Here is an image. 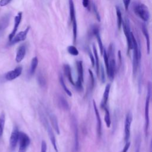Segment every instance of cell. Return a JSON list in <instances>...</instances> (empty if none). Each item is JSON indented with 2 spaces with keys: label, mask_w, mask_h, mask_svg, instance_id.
<instances>
[{
  "label": "cell",
  "mask_w": 152,
  "mask_h": 152,
  "mask_svg": "<svg viewBox=\"0 0 152 152\" xmlns=\"http://www.w3.org/2000/svg\"><path fill=\"white\" fill-rule=\"evenodd\" d=\"M140 142H138V144L137 145V148H136V151L135 152H140Z\"/></svg>",
  "instance_id": "cell-42"
},
{
  "label": "cell",
  "mask_w": 152,
  "mask_h": 152,
  "mask_svg": "<svg viewBox=\"0 0 152 152\" xmlns=\"http://www.w3.org/2000/svg\"><path fill=\"white\" fill-rule=\"evenodd\" d=\"M88 72L90 75V82H91V88H93L94 87V75L91 71V69H88Z\"/></svg>",
  "instance_id": "cell-36"
},
{
  "label": "cell",
  "mask_w": 152,
  "mask_h": 152,
  "mask_svg": "<svg viewBox=\"0 0 152 152\" xmlns=\"http://www.w3.org/2000/svg\"><path fill=\"white\" fill-rule=\"evenodd\" d=\"M22 19V12H19L17 15L14 18V28L12 29V31H11V33L9 35V40L10 41L12 39V38L15 36V33H17L18 27L21 23Z\"/></svg>",
  "instance_id": "cell-14"
},
{
  "label": "cell",
  "mask_w": 152,
  "mask_h": 152,
  "mask_svg": "<svg viewBox=\"0 0 152 152\" xmlns=\"http://www.w3.org/2000/svg\"><path fill=\"white\" fill-rule=\"evenodd\" d=\"M131 40L132 43V50H133V58H132V72L134 76H135L138 68L141 63V52L140 43L136 40L134 35L131 33Z\"/></svg>",
  "instance_id": "cell-1"
},
{
  "label": "cell",
  "mask_w": 152,
  "mask_h": 152,
  "mask_svg": "<svg viewBox=\"0 0 152 152\" xmlns=\"http://www.w3.org/2000/svg\"><path fill=\"white\" fill-rule=\"evenodd\" d=\"M18 140L20 142L18 152H26L27 148L30 143L29 137L26 133L20 132Z\"/></svg>",
  "instance_id": "cell-6"
},
{
  "label": "cell",
  "mask_w": 152,
  "mask_h": 152,
  "mask_svg": "<svg viewBox=\"0 0 152 152\" xmlns=\"http://www.w3.org/2000/svg\"><path fill=\"white\" fill-rule=\"evenodd\" d=\"M93 11H94V13L95 14V16L97 20L98 21H100V14H99V12L98 11V10H97V6L96 5V4L94 3L93 4Z\"/></svg>",
  "instance_id": "cell-34"
},
{
  "label": "cell",
  "mask_w": 152,
  "mask_h": 152,
  "mask_svg": "<svg viewBox=\"0 0 152 152\" xmlns=\"http://www.w3.org/2000/svg\"><path fill=\"white\" fill-rule=\"evenodd\" d=\"M22 72V67L17 66L14 69L8 72L5 75V78L8 81L13 80L18 77Z\"/></svg>",
  "instance_id": "cell-12"
},
{
  "label": "cell",
  "mask_w": 152,
  "mask_h": 152,
  "mask_svg": "<svg viewBox=\"0 0 152 152\" xmlns=\"http://www.w3.org/2000/svg\"><path fill=\"white\" fill-rule=\"evenodd\" d=\"M69 17L70 21L72 22L75 18V11L73 0H69Z\"/></svg>",
  "instance_id": "cell-23"
},
{
  "label": "cell",
  "mask_w": 152,
  "mask_h": 152,
  "mask_svg": "<svg viewBox=\"0 0 152 152\" xmlns=\"http://www.w3.org/2000/svg\"><path fill=\"white\" fill-rule=\"evenodd\" d=\"M26 52V46L24 45H21L19 47L17 50L16 56H15V61L18 63L20 62L24 58Z\"/></svg>",
  "instance_id": "cell-15"
},
{
  "label": "cell",
  "mask_w": 152,
  "mask_h": 152,
  "mask_svg": "<svg viewBox=\"0 0 152 152\" xmlns=\"http://www.w3.org/2000/svg\"><path fill=\"white\" fill-rule=\"evenodd\" d=\"M110 89V84H107L105 87L104 93L103 94V98H102V103H101V107L102 108H104V107L106 106V104H107V100L109 99Z\"/></svg>",
  "instance_id": "cell-17"
},
{
  "label": "cell",
  "mask_w": 152,
  "mask_h": 152,
  "mask_svg": "<svg viewBox=\"0 0 152 152\" xmlns=\"http://www.w3.org/2000/svg\"><path fill=\"white\" fill-rule=\"evenodd\" d=\"M123 25V30L125 34V36L126 37V43H127V52L128 53H129L130 50H132V43H131V30H130V26H129V20L127 18L125 19V21L122 22Z\"/></svg>",
  "instance_id": "cell-7"
},
{
  "label": "cell",
  "mask_w": 152,
  "mask_h": 152,
  "mask_svg": "<svg viewBox=\"0 0 152 152\" xmlns=\"http://www.w3.org/2000/svg\"><path fill=\"white\" fill-rule=\"evenodd\" d=\"M134 11L144 21H147L150 19V12L147 7L141 3H138L134 6Z\"/></svg>",
  "instance_id": "cell-4"
},
{
  "label": "cell",
  "mask_w": 152,
  "mask_h": 152,
  "mask_svg": "<svg viewBox=\"0 0 152 152\" xmlns=\"http://www.w3.org/2000/svg\"><path fill=\"white\" fill-rule=\"evenodd\" d=\"M11 0H0V6L4 7L8 5Z\"/></svg>",
  "instance_id": "cell-39"
},
{
  "label": "cell",
  "mask_w": 152,
  "mask_h": 152,
  "mask_svg": "<svg viewBox=\"0 0 152 152\" xmlns=\"http://www.w3.org/2000/svg\"><path fill=\"white\" fill-rule=\"evenodd\" d=\"M67 51L70 55L73 56H77L79 54L78 49L74 46L72 45H70L67 47Z\"/></svg>",
  "instance_id": "cell-31"
},
{
  "label": "cell",
  "mask_w": 152,
  "mask_h": 152,
  "mask_svg": "<svg viewBox=\"0 0 152 152\" xmlns=\"http://www.w3.org/2000/svg\"><path fill=\"white\" fill-rule=\"evenodd\" d=\"M71 125L74 135V148L75 150H78L79 148V142H78V126L77 122L74 116L72 117L71 119Z\"/></svg>",
  "instance_id": "cell-10"
},
{
  "label": "cell",
  "mask_w": 152,
  "mask_h": 152,
  "mask_svg": "<svg viewBox=\"0 0 152 152\" xmlns=\"http://www.w3.org/2000/svg\"><path fill=\"white\" fill-rule=\"evenodd\" d=\"M77 72H78L77 80H79L83 83V81H84V72H83V62L81 61H77Z\"/></svg>",
  "instance_id": "cell-19"
},
{
  "label": "cell",
  "mask_w": 152,
  "mask_h": 152,
  "mask_svg": "<svg viewBox=\"0 0 152 152\" xmlns=\"http://www.w3.org/2000/svg\"><path fill=\"white\" fill-rule=\"evenodd\" d=\"M132 121V115L131 112H128L126 113L125 121V128H124V133H125V141L126 142L128 141L130 138L131 134V125Z\"/></svg>",
  "instance_id": "cell-8"
},
{
  "label": "cell",
  "mask_w": 152,
  "mask_h": 152,
  "mask_svg": "<svg viewBox=\"0 0 152 152\" xmlns=\"http://www.w3.org/2000/svg\"><path fill=\"white\" fill-rule=\"evenodd\" d=\"M141 30L145 37V40H146V46H147V53L149 54L150 52V36L148 34V30L147 28V27L145 24H142L141 26Z\"/></svg>",
  "instance_id": "cell-18"
},
{
  "label": "cell",
  "mask_w": 152,
  "mask_h": 152,
  "mask_svg": "<svg viewBox=\"0 0 152 152\" xmlns=\"http://www.w3.org/2000/svg\"><path fill=\"white\" fill-rule=\"evenodd\" d=\"M5 122V115L4 112H2L0 115V135L3 133Z\"/></svg>",
  "instance_id": "cell-29"
},
{
  "label": "cell",
  "mask_w": 152,
  "mask_h": 152,
  "mask_svg": "<svg viewBox=\"0 0 152 152\" xmlns=\"http://www.w3.org/2000/svg\"><path fill=\"white\" fill-rule=\"evenodd\" d=\"M37 81L39 83V84L42 87H44L46 84V80L41 74H39L37 75Z\"/></svg>",
  "instance_id": "cell-32"
},
{
  "label": "cell",
  "mask_w": 152,
  "mask_h": 152,
  "mask_svg": "<svg viewBox=\"0 0 152 152\" xmlns=\"http://www.w3.org/2000/svg\"><path fill=\"white\" fill-rule=\"evenodd\" d=\"M99 74H100V80L102 83H104L105 82V75H104V68L102 65H101V66L100 67L99 69Z\"/></svg>",
  "instance_id": "cell-33"
},
{
  "label": "cell",
  "mask_w": 152,
  "mask_h": 152,
  "mask_svg": "<svg viewBox=\"0 0 152 152\" xmlns=\"http://www.w3.org/2000/svg\"><path fill=\"white\" fill-rule=\"evenodd\" d=\"M40 118H41V121L43 122V124L45 126V128H46L47 132L48 134L49 139L50 140L51 144L53 145V147L54 148V150L55 152H58V148H57V145H56V139H55V137L54 135L53 132L52 131V129L51 128V126H50L49 123L48 121L47 118L45 116V115L42 113L40 114Z\"/></svg>",
  "instance_id": "cell-5"
},
{
  "label": "cell",
  "mask_w": 152,
  "mask_h": 152,
  "mask_svg": "<svg viewBox=\"0 0 152 152\" xmlns=\"http://www.w3.org/2000/svg\"><path fill=\"white\" fill-rule=\"evenodd\" d=\"M130 145H131V142H130L129 141H127V142H126V144H125V146H124V148H123L122 152H127L128 150V149H129V147H130Z\"/></svg>",
  "instance_id": "cell-38"
},
{
  "label": "cell",
  "mask_w": 152,
  "mask_h": 152,
  "mask_svg": "<svg viewBox=\"0 0 152 152\" xmlns=\"http://www.w3.org/2000/svg\"><path fill=\"white\" fill-rule=\"evenodd\" d=\"M37 65H38V59L36 56H35L31 59L30 68V75H33L34 73V72L36 69V68L37 66Z\"/></svg>",
  "instance_id": "cell-25"
},
{
  "label": "cell",
  "mask_w": 152,
  "mask_h": 152,
  "mask_svg": "<svg viewBox=\"0 0 152 152\" xmlns=\"http://www.w3.org/2000/svg\"><path fill=\"white\" fill-rule=\"evenodd\" d=\"M30 30V27L28 26L24 30L19 32L18 34H15V36L12 38V39L10 41V45H14L18 42L24 40L26 39L27 35Z\"/></svg>",
  "instance_id": "cell-9"
},
{
  "label": "cell",
  "mask_w": 152,
  "mask_h": 152,
  "mask_svg": "<svg viewBox=\"0 0 152 152\" xmlns=\"http://www.w3.org/2000/svg\"><path fill=\"white\" fill-rule=\"evenodd\" d=\"M48 115L53 129H55L56 132L59 135L60 134V130H59V127L58 122V119L56 116L52 112H49Z\"/></svg>",
  "instance_id": "cell-16"
},
{
  "label": "cell",
  "mask_w": 152,
  "mask_h": 152,
  "mask_svg": "<svg viewBox=\"0 0 152 152\" xmlns=\"http://www.w3.org/2000/svg\"><path fill=\"white\" fill-rule=\"evenodd\" d=\"M59 82H60V84H61V86L62 87V88H63V90H64V91L66 93V94L69 96V97H71L72 96V93L70 91V90L67 88V87L65 85V81L64 80V78L62 76V75H59Z\"/></svg>",
  "instance_id": "cell-27"
},
{
  "label": "cell",
  "mask_w": 152,
  "mask_h": 152,
  "mask_svg": "<svg viewBox=\"0 0 152 152\" xmlns=\"http://www.w3.org/2000/svg\"><path fill=\"white\" fill-rule=\"evenodd\" d=\"M93 55L94 58V62H95V66L96 69V73L97 76L99 77V69H100V65H99V56H98V53L97 51V49L95 46V45L93 44Z\"/></svg>",
  "instance_id": "cell-22"
},
{
  "label": "cell",
  "mask_w": 152,
  "mask_h": 152,
  "mask_svg": "<svg viewBox=\"0 0 152 152\" xmlns=\"http://www.w3.org/2000/svg\"><path fill=\"white\" fill-rule=\"evenodd\" d=\"M87 52H88V54L89 55V57H90V61H91V65L93 67L95 65V62H94V55H93V53H91V52L90 51V49L88 48L87 49Z\"/></svg>",
  "instance_id": "cell-35"
},
{
  "label": "cell",
  "mask_w": 152,
  "mask_h": 152,
  "mask_svg": "<svg viewBox=\"0 0 152 152\" xmlns=\"http://www.w3.org/2000/svg\"><path fill=\"white\" fill-rule=\"evenodd\" d=\"M47 150V145L45 141L43 140L41 142V150L40 152H46Z\"/></svg>",
  "instance_id": "cell-37"
},
{
  "label": "cell",
  "mask_w": 152,
  "mask_h": 152,
  "mask_svg": "<svg viewBox=\"0 0 152 152\" xmlns=\"http://www.w3.org/2000/svg\"><path fill=\"white\" fill-rule=\"evenodd\" d=\"M72 33H73V42L74 43H76L77 37V20H74L72 22Z\"/></svg>",
  "instance_id": "cell-28"
},
{
  "label": "cell",
  "mask_w": 152,
  "mask_h": 152,
  "mask_svg": "<svg viewBox=\"0 0 152 152\" xmlns=\"http://www.w3.org/2000/svg\"><path fill=\"white\" fill-rule=\"evenodd\" d=\"M94 36L97 39L98 45H99V49H100V54L102 55H103V50H104V47H103V43H102V39H101V37H100V33L97 32V33H96Z\"/></svg>",
  "instance_id": "cell-30"
},
{
  "label": "cell",
  "mask_w": 152,
  "mask_h": 152,
  "mask_svg": "<svg viewBox=\"0 0 152 152\" xmlns=\"http://www.w3.org/2000/svg\"><path fill=\"white\" fill-rule=\"evenodd\" d=\"M0 136H1V135H0Z\"/></svg>",
  "instance_id": "cell-43"
},
{
  "label": "cell",
  "mask_w": 152,
  "mask_h": 152,
  "mask_svg": "<svg viewBox=\"0 0 152 152\" xmlns=\"http://www.w3.org/2000/svg\"><path fill=\"white\" fill-rule=\"evenodd\" d=\"M58 103L59 106L65 110H69L70 109L69 105L66 100L62 96H59L58 98Z\"/></svg>",
  "instance_id": "cell-21"
},
{
  "label": "cell",
  "mask_w": 152,
  "mask_h": 152,
  "mask_svg": "<svg viewBox=\"0 0 152 152\" xmlns=\"http://www.w3.org/2000/svg\"><path fill=\"white\" fill-rule=\"evenodd\" d=\"M123 1V3H124V7H125V9L126 10H127L128 9V7H129V5L130 4V2H131V0H122Z\"/></svg>",
  "instance_id": "cell-41"
},
{
  "label": "cell",
  "mask_w": 152,
  "mask_h": 152,
  "mask_svg": "<svg viewBox=\"0 0 152 152\" xmlns=\"http://www.w3.org/2000/svg\"><path fill=\"white\" fill-rule=\"evenodd\" d=\"M19 133L20 132L18 128H15L11 134L10 138V144L12 150H14L17 145L19 139Z\"/></svg>",
  "instance_id": "cell-13"
},
{
  "label": "cell",
  "mask_w": 152,
  "mask_h": 152,
  "mask_svg": "<svg viewBox=\"0 0 152 152\" xmlns=\"http://www.w3.org/2000/svg\"><path fill=\"white\" fill-rule=\"evenodd\" d=\"M64 70L65 76L67 77L68 81L72 85H74V81L73 80L72 77V73H71V69L70 66L68 64H65L64 65Z\"/></svg>",
  "instance_id": "cell-20"
},
{
  "label": "cell",
  "mask_w": 152,
  "mask_h": 152,
  "mask_svg": "<svg viewBox=\"0 0 152 152\" xmlns=\"http://www.w3.org/2000/svg\"><path fill=\"white\" fill-rule=\"evenodd\" d=\"M82 4L84 8H88L90 5V0H82Z\"/></svg>",
  "instance_id": "cell-40"
},
{
  "label": "cell",
  "mask_w": 152,
  "mask_h": 152,
  "mask_svg": "<svg viewBox=\"0 0 152 152\" xmlns=\"http://www.w3.org/2000/svg\"><path fill=\"white\" fill-rule=\"evenodd\" d=\"M104 110L105 111V114H104V121L106 125V126L107 128H110V125H111V119H110V113L109 111L108 110V109L107 108V107H104Z\"/></svg>",
  "instance_id": "cell-26"
},
{
  "label": "cell",
  "mask_w": 152,
  "mask_h": 152,
  "mask_svg": "<svg viewBox=\"0 0 152 152\" xmlns=\"http://www.w3.org/2000/svg\"><path fill=\"white\" fill-rule=\"evenodd\" d=\"M151 97V84L148 83L147 85V96L145 99V135H148V131L150 124V119H149V109H150V102Z\"/></svg>",
  "instance_id": "cell-3"
},
{
  "label": "cell",
  "mask_w": 152,
  "mask_h": 152,
  "mask_svg": "<svg viewBox=\"0 0 152 152\" xmlns=\"http://www.w3.org/2000/svg\"><path fill=\"white\" fill-rule=\"evenodd\" d=\"M108 60H109V69L107 72V77L109 78L112 81L115 77V69H116V62L115 58V49L114 46L112 43H111L109 46L108 52L107 53Z\"/></svg>",
  "instance_id": "cell-2"
},
{
  "label": "cell",
  "mask_w": 152,
  "mask_h": 152,
  "mask_svg": "<svg viewBox=\"0 0 152 152\" xmlns=\"http://www.w3.org/2000/svg\"><path fill=\"white\" fill-rule=\"evenodd\" d=\"M93 106L95 116L97 119V132L98 135L100 137L102 135V121H101L100 113H99L98 108L97 107L96 102L94 100H93Z\"/></svg>",
  "instance_id": "cell-11"
},
{
  "label": "cell",
  "mask_w": 152,
  "mask_h": 152,
  "mask_svg": "<svg viewBox=\"0 0 152 152\" xmlns=\"http://www.w3.org/2000/svg\"><path fill=\"white\" fill-rule=\"evenodd\" d=\"M116 18H117V26L119 30L122 26L123 19L122 17V13L120 10L119 7L116 6Z\"/></svg>",
  "instance_id": "cell-24"
}]
</instances>
